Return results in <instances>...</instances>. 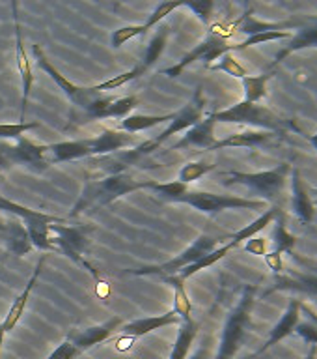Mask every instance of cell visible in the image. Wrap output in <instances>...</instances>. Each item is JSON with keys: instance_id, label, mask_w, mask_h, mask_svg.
<instances>
[{"instance_id": "26", "label": "cell", "mask_w": 317, "mask_h": 359, "mask_svg": "<svg viewBox=\"0 0 317 359\" xmlns=\"http://www.w3.org/2000/svg\"><path fill=\"white\" fill-rule=\"evenodd\" d=\"M198 330H200V324L195 322V320H181L178 331V339L174 342L172 352L168 355V359H189V352L192 348V342L196 341V335H198Z\"/></svg>"}, {"instance_id": "16", "label": "cell", "mask_w": 317, "mask_h": 359, "mask_svg": "<svg viewBox=\"0 0 317 359\" xmlns=\"http://www.w3.org/2000/svg\"><path fill=\"white\" fill-rule=\"evenodd\" d=\"M215 126L217 122L213 120V114L202 118V122H198L195 128H190L185 131L183 139H179L174 146H170V150H185V148H202V150H211L213 144L217 142L215 139Z\"/></svg>"}, {"instance_id": "33", "label": "cell", "mask_w": 317, "mask_h": 359, "mask_svg": "<svg viewBox=\"0 0 317 359\" xmlns=\"http://www.w3.org/2000/svg\"><path fill=\"white\" fill-rule=\"evenodd\" d=\"M168 34H170V28L168 27H162L159 32L155 34V38L151 39L150 45H148V49H146L144 56H142V60L139 62V66L144 69V73L150 69L153 64H155L159 58H161L162 50L167 47V39H168Z\"/></svg>"}, {"instance_id": "38", "label": "cell", "mask_w": 317, "mask_h": 359, "mask_svg": "<svg viewBox=\"0 0 317 359\" xmlns=\"http://www.w3.org/2000/svg\"><path fill=\"white\" fill-rule=\"evenodd\" d=\"M0 212H6L13 215V217L21 219L22 223H28V221H34V219L43 217V212H36V210H30L27 206H21V204H17V202L8 201L4 195H0Z\"/></svg>"}, {"instance_id": "3", "label": "cell", "mask_w": 317, "mask_h": 359, "mask_svg": "<svg viewBox=\"0 0 317 359\" xmlns=\"http://www.w3.org/2000/svg\"><path fill=\"white\" fill-rule=\"evenodd\" d=\"M256 285L245 286V290L241 294V299L226 318L215 359H234L235 353L239 352L241 346L245 344L246 333H248V327H251L252 309H254V303H256Z\"/></svg>"}, {"instance_id": "9", "label": "cell", "mask_w": 317, "mask_h": 359, "mask_svg": "<svg viewBox=\"0 0 317 359\" xmlns=\"http://www.w3.org/2000/svg\"><path fill=\"white\" fill-rule=\"evenodd\" d=\"M178 202L189 204L202 213L226 212V210H262L267 206L263 201H251V198H241L232 195H217V193H207V191H187Z\"/></svg>"}, {"instance_id": "30", "label": "cell", "mask_w": 317, "mask_h": 359, "mask_svg": "<svg viewBox=\"0 0 317 359\" xmlns=\"http://www.w3.org/2000/svg\"><path fill=\"white\" fill-rule=\"evenodd\" d=\"M273 238H274V249L273 252L274 255H293L295 252V243H297V238L291 234L288 226H286V217L284 213L280 212L276 215V223H274V230H273Z\"/></svg>"}, {"instance_id": "18", "label": "cell", "mask_w": 317, "mask_h": 359, "mask_svg": "<svg viewBox=\"0 0 317 359\" xmlns=\"http://www.w3.org/2000/svg\"><path fill=\"white\" fill-rule=\"evenodd\" d=\"M291 210L295 212L299 221L304 224L312 223L314 219V204L312 198L308 195V189L301 178V170L299 168H291Z\"/></svg>"}, {"instance_id": "48", "label": "cell", "mask_w": 317, "mask_h": 359, "mask_svg": "<svg viewBox=\"0 0 317 359\" xmlns=\"http://www.w3.org/2000/svg\"><path fill=\"white\" fill-rule=\"evenodd\" d=\"M263 260H265V264H267L269 269H271L274 275L284 273V262H282V257H280V255H274V252L271 251L263 257Z\"/></svg>"}, {"instance_id": "20", "label": "cell", "mask_w": 317, "mask_h": 359, "mask_svg": "<svg viewBox=\"0 0 317 359\" xmlns=\"http://www.w3.org/2000/svg\"><path fill=\"white\" fill-rule=\"evenodd\" d=\"M312 47H317V17H312V25L299 28V32L291 38L290 43L286 45L280 53H276L273 64H271V69L279 66L280 62H284L291 53H297V50L302 49H312Z\"/></svg>"}, {"instance_id": "19", "label": "cell", "mask_w": 317, "mask_h": 359, "mask_svg": "<svg viewBox=\"0 0 317 359\" xmlns=\"http://www.w3.org/2000/svg\"><path fill=\"white\" fill-rule=\"evenodd\" d=\"M43 262H45V257H41L38 260V266H36V269H34V275L30 277V280H28L27 288H24V290H22L21 294L15 297V299H13L10 311H8V314H6L4 320H2V325H4L6 333H10V331L13 330L17 324H19V320L22 318V313H24V309H27L28 299H30V294H32L34 286H36V283H38V277H39V273H41Z\"/></svg>"}, {"instance_id": "5", "label": "cell", "mask_w": 317, "mask_h": 359, "mask_svg": "<svg viewBox=\"0 0 317 359\" xmlns=\"http://www.w3.org/2000/svg\"><path fill=\"white\" fill-rule=\"evenodd\" d=\"M215 122L224 123H245V126H254L260 128L262 131H271V133H279L284 131L290 123L282 120L279 114H274L271 109L258 103H248V101H239L237 105L228 107L224 111L211 112Z\"/></svg>"}, {"instance_id": "40", "label": "cell", "mask_w": 317, "mask_h": 359, "mask_svg": "<svg viewBox=\"0 0 317 359\" xmlns=\"http://www.w3.org/2000/svg\"><path fill=\"white\" fill-rule=\"evenodd\" d=\"M144 75V69L136 64V66L133 67V69H129V72L122 73V75H116V77L108 79V81H103V83L95 84L94 88L97 90V92H106V90H116L120 88V86H123V84L131 83V81H134V79H139Z\"/></svg>"}, {"instance_id": "41", "label": "cell", "mask_w": 317, "mask_h": 359, "mask_svg": "<svg viewBox=\"0 0 317 359\" xmlns=\"http://www.w3.org/2000/svg\"><path fill=\"white\" fill-rule=\"evenodd\" d=\"M144 34H148V30H146L144 25H129V27H120L118 30H114V32H112L111 43L114 49H120L122 45H125L133 38L144 36Z\"/></svg>"}, {"instance_id": "39", "label": "cell", "mask_w": 317, "mask_h": 359, "mask_svg": "<svg viewBox=\"0 0 317 359\" xmlns=\"http://www.w3.org/2000/svg\"><path fill=\"white\" fill-rule=\"evenodd\" d=\"M136 105H139V97H136V95L116 97L111 105L106 107L105 112H103V120H105V118H127L129 112L133 111Z\"/></svg>"}, {"instance_id": "8", "label": "cell", "mask_w": 317, "mask_h": 359, "mask_svg": "<svg viewBox=\"0 0 317 359\" xmlns=\"http://www.w3.org/2000/svg\"><path fill=\"white\" fill-rule=\"evenodd\" d=\"M226 53H234V45H230L226 41L223 34L215 30V28H209L207 32V38L202 41L200 45H196L195 49L189 50L187 55L181 58L179 62H176L172 67H167V69H161V75H167V77H179L183 69L195 64L196 60L206 62V67H209L215 60H218L220 56L226 55Z\"/></svg>"}, {"instance_id": "21", "label": "cell", "mask_w": 317, "mask_h": 359, "mask_svg": "<svg viewBox=\"0 0 317 359\" xmlns=\"http://www.w3.org/2000/svg\"><path fill=\"white\" fill-rule=\"evenodd\" d=\"M90 156V148L86 140H64V142H55L49 144V161L50 165L55 163L77 161V159H86Z\"/></svg>"}, {"instance_id": "23", "label": "cell", "mask_w": 317, "mask_h": 359, "mask_svg": "<svg viewBox=\"0 0 317 359\" xmlns=\"http://www.w3.org/2000/svg\"><path fill=\"white\" fill-rule=\"evenodd\" d=\"M274 290H293V292H301V294H308V296H317V275H307V273L276 275L274 286L269 292H274Z\"/></svg>"}, {"instance_id": "53", "label": "cell", "mask_w": 317, "mask_h": 359, "mask_svg": "<svg viewBox=\"0 0 317 359\" xmlns=\"http://www.w3.org/2000/svg\"><path fill=\"white\" fill-rule=\"evenodd\" d=\"M307 139L312 142V146L317 150V133L316 135H307Z\"/></svg>"}, {"instance_id": "49", "label": "cell", "mask_w": 317, "mask_h": 359, "mask_svg": "<svg viewBox=\"0 0 317 359\" xmlns=\"http://www.w3.org/2000/svg\"><path fill=\"white\" fill-rule=\"evenodd\" d=\"M2 144H4V142H0V170H6V168H10V163H8V159H6Z\"/></svg>"}, {"instance_id": "24", "label": "cell", "mask_w": 317, "mask_h": 359, "mask_svg": "<svg viewBox=\"0 0 317 359\" xmlns=\"http://www.w3.org/2000/svg\"><path fill=\"white\" fill-rule=\"evenodd\" d=\"M274 135L276 133H271V131H241V133L230 135L223 140H217L211 150H220V148H256V146L269 142Z\"/></svg>"}, {"instance_id": "51", "label": "cell", "mask_w": 317, "mask_h": 359, "mask_svg": "<svg viewBox=\"0 0 317 359\" xmlns=\"http://www.w3.org/2000/svg\"><path fill=\"white\" fill-rule=\"evenodd\" d=\"M4 339H6V330H4V325L0 324V355H2V344H4Z\"/></svg>"}, {"instance_id": "42", "label": "cell", "mask_w": 317, "mask_h": 359, "mask_svg": "<svg viewBox=\"0 0 317 359\" xmlns=\"http://www.w3.org/2000/svg\"><path fill=\"white\" fill-rule=\"evenodd\" d=\"M39 128L38 122H17V123H0V140H19L24 137L27 131Z\"/></svg>"}, {"instance_id": "7", "label": "cell", "mask_w": 317, "mask_h": 359, "mask_svg": "<svg viewBox=\"0 0 317 359\" xmlns=\"http://www.w3.org/2000/svg\"><path fill=\"white\" fill-rule=\"evenodd\" d=\"M49 232H50V245L55 249V252H62L66 255L71 262L83 266L94 275L97 283H99V277L95 273L94 266H90L84 258V252L88 251L90 240L86 232L83 229H77V226H66L62 223H52L49 224Z\"/></svg>"}, {"instance_id": "43", "label": "cell", "mask_w": 317, "mask_h": 359, "mask_svg": "<svg viewBox=\"0 0 317 359\" xmlns=\"http://www.w3.org/2000/svg\"><path fill=\"white\" fill-rule=\"evenodd\" d=\"M178 8H183V2H161V4H157L155 10L151 11L150 17L146 19V30H151L153 27H157L164 17L170 15V13H172L174 10H178Z\"/></svg>"}, {"instance_id": "2", "label": "cell", "mask_w": 317, "mask_h": 359, "mask_svg": "<svg viewBox=\"0 0 317 359\" xmlns=\"http://www.w3.org/2000/svg\"><path fill=\"white\" fill-rule=\"evenodd\" d=\"M139 189H146V182L133 180L125 172L112 174L101 180H86L83 193L78 196L77 204L73 206L69 217H77L86 210L108 206L118 198Z\"/></svg>"}, {"instance_id": "10", "label": "cell", "mask_w": 317, "mask_h": 359, "mask_svg": "<svg viewBox=\"0 0 317 359\" xmlns=\"http://www.w3.org/2000/svg\"><path fill=\"white\" fill-rule=\"evenodd\" d=\"M2 148H4V156L10 163V167L11 165H24V167L34 168L38 172L50 167L49 146L47 144H38L27 137H21L15 144H6L4 142Z\"/></svg>"}, {"instance_id": "25", "label": "cell", "mask_w": 317, "mask_h": 359, "mask_svg": "<svg viewBox=\"0 0 317 359\" xmlns=\"http://www.w3.org/2000/svg\"><path fill=\"white\" fill-rule=\"evenodd\" d=\"M6 241H8V249H10L15 257H24L27 252L34 249L28 238V232L24 229V224H21V219H10L6 223L4 230Z\"/></svg>"}, {"instance_id": "4", "label": "cell", "mask_w": 317, "mask_h": 359, "mask_svg": "<svg viewBox=\"0 0 317 359\" xmlns=\"http://www.w3.org/2000/svg\"><path fill=\"white\" fill-rule=\"evenodd\" d=\"M291 172L290 163H282L279 167L271 170H262V172H239V170H228L223 172L226 180H223V185H245L248 189L262 196L263 202H274L280 198L284 191L286 180Z\"/></svg>"}, {"instance_id": "17", "label": "cell", "mask_w": 317, "mask_h": 359, "mask_svg": "<svg viewBox=\"0 0 317 359\" xmlns=\"http://www.w3.org/2000/svg\"><path fill=\"white\" fill-rule=\"evenodd\" d=\"M301 307L302 303L299 302V299H291L290 305H288V311H286V314L282 316V320L271 330V335H269L267 342L254 353V358L262 355L263 352H267L269 348H273L274 344H279L282 339H286V337L291 335V333L297 330V325L301 324Z\"/></svg>"}, {"instance_id": "22", "label": "cell", "mask_w": 317, "mask_h": 359, "mask_svg": "<svg viewBox=\"0 0 317 359\" xmlns=\"http://www.w3.org/2000/svg\"><path fill=\"white\" fill-rule=\"evenodd\" d=\"M304 21H295V19H291V21H282V22H263L258 21L256 17L252 15V10H248L246 13L241 15V19L237 21L235 27L239 28V32L246 34V38L248 36H254V34H262V32H269V30H288V28H302Z\"/></svg>"}, {"instance_id": "29", "label": "cell", "mask_w": 317, "mask_h": 359, "mask_svg": "<svg viewBox=\"0 0 317 359\" xmlns=\"http://www.w3.org/2000/svg\"><path fill=\"white\" fill-rule=\"evenodd\" d=\"M164 280H167V285H172L174 288V313L178 314L181 320L192 318V303H190L189 294L185 290V280L179 279L178 275L164 277Z\"/></svg>"}, {"instance_id": "36", "label": "cell", "mask_w": 317, "mask_h": 359, "mask_svg": "<svg viewBox=\"0 0 317 359\" xmlns=\"http://www.w3.org/2000/svg\"><path fill=\"white\" fill-rule=\"evenodd\" d=\"M209 69L211 72H224L226 75H232L235 79H245L248 75L246 67L239 60H235V56L232 53H226V55L220 56L215 64L209 66Z\"/></svg>"}, {"instance_id": "37", "label": "cell", "mask_w": 317, "mask_h": 359, "mask_svg": "<svg viewBox=\"0 0 317 359\" xmlns=\"http://www.w3.org/2000/svg\"><path fill=\"white\" fill-rule=\"evenodd\" d=\"M213 168H215V165H211V163L190 161L181 167V170H179L178 174V182L189 185L192 184V182H196V180H200L202 176H206L207 172H211Z\"/></svg>"}, {"instance_id": "35", "label": "cell", "mask_w": 317, "mask_h": 359, "mask_svg": "<svg viewBox=\"0 0 317 359\" xmlns=\"http://www.w3.org/2000/svg\"><path fill=\"white\" fill-rule=\"evenodd\" d=\"M293 38V32L290 30H269V32L254 34V36H248L245 41L241 43H234V50H245L248 47H254V45L269 43V41H280V39H291Z\"/></svg>"}, {"instance_id": "46", "label": "cell", "mask_w": 317, "mask_h": 359, "mask_svg": "<svg viewBox=\"0 0 317 359\" xmlns=\"http://www.w3.org/2000/svg\"><path fill=\"white\" fill-rule=\"evenodd\" d=\"M245 251L256 257H265L267 255V240L263 238H252V240L245 241Z\"/></svg>"}, {"instance_id": "34", "label": "cell", "mask_w": 317, "mask_h": 359, "mask_svg": "<svg viewBox=\"0 0 317 359\" xmlns=\"http://www.w3.org/2000/svg\"><path fill=\"white\" fill-rule=\"evenodd\" d=\"M146 189H151L155 191L157 195L164 198L168 202H178L181 196L189 191V187L181 182H168V184H161V182H153V180H148L146 182Z\"/></svg>"}, {"instance_id": "28", "label": "cell", "mask_w": 317, "mask_h": 359, "mask_svg": "<svg viewBox=\"0 0 317 359\" xmlns=\"http://www.w3.org/2000/svg\"><path fill=\"white\" fill-rule=\"evenodd\" d=\"M174 118V112L170 114H129L127 118H123L122 123H120V131H125V133H140V131H146V129L155 128V126H161L164 122H170Z\"/></svg>"}, {"instance_id": "32", "label": "cell", "mask_w": 317, "mask_h": 359, "mask_svg": "<svg viewBox=\"0 0 317 359\" xmlns=\"http://www.w3.org/2000/svg\"><path fill=\"white\" fill-rule=\"evenodd\" d=\"M232 249H235V245L232 243V241H230V243H226V245H223V247H217V249H215L213 252H209L207 257L200 258L198 262L190 264V266H187V268L181 269V271L178 273V277H179V279H183V280L189 279V277L196 275L198 271H202V269L209 268V266H213V264H217L218 260H223V258L226 257L230 251H232Z\"/></svg>"}, {"instance_id": "12", "label": "cell", "mask_w": 317, "mask_h": 359, "mask_svg": "<svg viewBox=\"0 0 317 359\" xmlns=\"http://www.w3.org/2000/svg\"><path fill=\"white\" fill-rule=\"evenodd\" d=\"M174 324H181V318L174 311H168V313L159 314V316H146V318L131 320V322L120 327L123 337L116 339V346H120L122 342H134L136 339H142V337L150 335L153 331L162 330V327Z\"/></svg>"}, {"instance_id": "31", "label": "cell", "mask_w": 317, "mask_h": 359, "mask_svg": "<svg viewBox=\"0 0 317 359\" xmlns=\"http://www.w3.org/2000/svg\"><path fill=\"white\" fill-rule=\"evenodd\" d=\"M273 77V73H262V75H246L241 79L243 88H245V101L248 103H258L267 95V83Z\"/></svg>"}, {"instance_id": "44", "label": "cell", "mask_w": 317, "mask_h": 359, "mask_svg": "<svg viewBox=\"0 0 317 359\" xmlns=\"http://www.w3.org/2000/svg\"><path fill=\"white\" fill-rule=\"evenodd\" d=\"M183 8H189L192 10L198 15L206 27H209V22H211V15H213V10H215V2L213 0H187L183 2Z\"/></svg>"}, {"instance_id": "50", "label": "cell", "mask_w": 317, "mask_h": 359, "mask_svg": "<svg viewBox=\"0 0 317 359\" xmlns=\"http://www.w3.org/2000/svg\"><path fill=\"white\" fill-rule=\"evenodd\" d=\"M206 355H207V346H202L200 350H198V352H196L195 355L189 359H206Z\"/></svg>"}, {"instance_id": "13", "label": "cell", "mask_w": 317, "mask_h": 359, "mask_svg": "<svg viewBox=\"0 0 317 359\" xmlns=\"http://www.w3.org/2000/svg\"><path fill=\"white\" fill-rule=\"evenodd\" d=\"M123 325V320L120 316H112L111 320H106L103 324L90 325L86 330H73L69 335H67V341H71L75 346L80 350V352H88L94 346L101 344V342L108 341L114 333H116L120 327Z\"/></svg>"}, {"instance_id": "52", "label": "cell", "mask_w": 317, "mask_h": 359, "mask_svg": "<svg viewBox=\"0 0 317 359\" xmlns=\"http://www.w3.org/2000/svg\"><path fill=\"white\" fill-rule=\"evenodd\" d=\"M316 358H317V346H314V344H312L310 352L307 353V358H304V359H316Z\"/></svg>"}, {"instance_id": "45", "label": "cell", "mask_w": 317, "mask_h": 359, "mask_svg": "<svg viewBox=\"0 0 317 359\" xmlns=\"http://www.w3.org/2000/svg\"><path fill=\"white\" fill-rule=\"evenodd\" d=\"M78 355H83V352H80L71 341H67L66 339V341L62 342V344H58V346L50 352V355L47 359H77Z\"/></svg>"}, {"instance_id": "27", "label": "cell", "mask_w": 317, "mask_h": 359, "mask_svg": "<svg viewBox=\"0 0 317 359\" xmlns=\"http://www.w3.org/2000/svg\"><path fill=\"white\" fill-rule=\"evenodd\" d=\"M282 212L279 206H271L267 210V212L263 213V215H260V217L256 219V221H252L251 224H246V226H243L241 230H237L235 234L230 236V241L234 243L235 247L239 245V243H243V241H248L252 240V238H256V234H260L267 224H271L276 219V215Z\"/></svg>"}, {"instance_id": "15", "label": "cell", "mask_w": 317, "mask_h": 359, "mask_svg": "<svg viewBox=\"0 0 317 359\" xmlns=\"http://www.w3.org/2000/svg\"><path fill=\"white\" fill-rule=\"evenodd\" d=\"M11 10H13V28H15V39H17V69H19V73H21V81H22L21 116H19V122L22 123V120H24V114H27V109H28L30 92H32L34 75H32V64H30V58H28L27 49H24V43H22L21 21H19V13H17L15 2L11 4Z\"/></svg>"}, {"instance_id": "1", "label": "cell", "mask_w": 317, "mask_h": 359, "mask_svg": "<svg viewBox=\"0 0 317 359\" xmlns=\"http://www.w3.org/2000/svg\"><path fill=\"white\" fill-rule=\"evenodd\" d=\"M32 53L36 56V62L38 66L43 69L47 75H49L52 81H55L64 94L69 97V101L73 103L75 109L83 112V122H90V120H103V112L112 101L116 100L114 95H108L105 92H97L94 86H78V84H73L69 79H66L58 69H56L47 56L41 53V47L39 45H34Z\"/></svg>"}, {"instance_id": "47", "label": "cell", "mask_w": 317, "mask_h": 359, "mask_svg": "<svg viewBox=\"0 0 317 359\" xmlns=\"http://www.w3.org/2000/svg\"><path fill=\"white\" fill-rule=\"evenodd\" d=\"M297 333L308 342V344H314L317 346V325L312 324V322H307V324H299L297 325Z\"/></svg>"}, {"instance_id": "6", "label": "cell", "mask_w": 317, "mask_h": 359, "mask_svg": "<svg viewBox=\"0 0 317 359\" xmlns=\"http://www.w3.org/2000/svg\"><path fill=\"white\" fill-rule=\"evenodd\" d=\"M218 245V238L215 236H200L198 240L185 249L183 252H179L178 257H174L172 260H167V262L157 264V266H146V268L139 269H127V273L131 275H161L162 279L164 277H172V275H178L179 271L190 264L198 262L200 258L207 257L209 252H213Z\"/></svg>"}, {"instance_id": "54", "label": "cell", "mask_w": 317, "mask_h": 359, "mask_svg": "<svg viewBox=\"0 0 317 359\" xmlns=\"http://www.w3.org/2000/svg\"><path fill=\"white\" fill-rule=\"evenodd\" d=\"M310 198H312V204H314V208H316L317 206V187L312 191V195H310Z\"/></svg>"}, {"instance_id": "14", "label": "cell", "mask_w": 317, "mask_h": 359, "mask_svg": "<svg viewBox=\"0 0 317 359\" xmlns=\"http://www.w3.org/2000/svg\"><path fill=\"white\" fill-rule=\"evenodd\" d=\"M90 148V156L103 157L112 156L116 151H122L131 146H139L140 142L136 137L120 129H103V133L94 137V139H84Z\"/></svg>"}, {"instance_id": "11", "label": "cell", "mask_w": 317, "mask_h": 359, "mask_svg": "<svg viewBox=\"0 0 317 359\" xmlns=\"http://www.w3.org/2000/svg\"><path fill=\"white\" fill-rule=\"evenodd\" d=\"M204 107H206L204 88H202V86H198L195 92V95H192V100H190L189 103H187V105L181 109V111L174 112V118L170 120V123H168V128L164 129L162 133L157 135L155 139H153V142L159 146L161 142H164L167 139H170L172 135L181 133V131H187V129L195 128L196 123L202 122V118H204Z\"/></svg>"}]
</instances>
